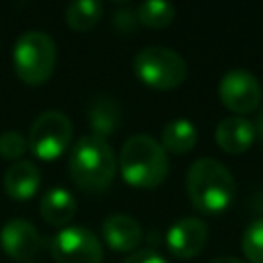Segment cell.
<instances>
[{
    "instance_id": "1",
    "label": "cell",
    "mask_w": 263,
    "mask_h": 263,
    "mask_svg": "<svg viewBox=\"0 0 263 263\" xmlns=\"http://www.w3.org/2000/svg\"><path fill=\"white\" fill-rule=\"evenodd\" d=\"M185 187L193 208L208 216L226 212L236 195V181L232 173L212 156L193 160L187 171Z\"/></svg>"
},
{
    "instance_id": "2",
    "label": "cell",
    "mask_w": 263,
    "mask_h": 263,
    "mask_svg": "<svg viewBox=\"0 0 263 263\" xmlns=\"http://www.w3.org/2000/svg\"><path fill=\"white\" fill-rule=\"evenodd\" d=\"M119 173L123 181L138 189H154L168 175V156L152 136H129L119 152Z\"/></svg>"
},
{
    "instance_id": "3",
    "label": "cell",
    "mask_w": 263,
    "mask_h": 263,
    "mask_svg": "<svg viewBox=\"0 0 263 263\" xmlns=\"http://www.w3.org/2000/svg\"><path fill=\"white\" fill-rule=\"evenodd\" d=\"M117 160L107 140L92 134L82 136L70 152V175L84 191H105L115 177Z\"/></svg>"
},
{
    "instance_id": "4",
    "label": "cell",
    "mask_w": 263,
    "mask_h": 263,
    "mask_svg": "<svg viewBox=\"0 0 263 263\" xmlns=\"http://www.w3.org/2000/svg\"><path fill=\"white\" fill-rule=\"evenodd\" d=\"M16 76L25 84H43L55 68V43L43 31H25L12 49Z\"/></svg>"
},
{
    "instance_id": "5",
    "label": "cell",
    "mask_w": 263,
    "mask_h": 263,
    "mask_svg": "<svg viewBox=\"0 0 263 263\" xmlns=\"http://www.w3.org/2000/svg\"><path fill=\"white\" fill-rule=\"evenodd\" d=\"M136 76L152 88L171 90L183 84L187 78V64L181 53L164 45H148L134 58Z\"/></svg>"
},
{
    "instance_id": "6",
    "label": "cell",
    "mask_w": 263,
    "mask_h": 263,
    "mask_svg": "<svg viewBox=\"0 0 263 263\" xmlns=\"http://www.w3.org/2000/svg\"><path fill=\"white\" fill-rule=\"evenodd\" d=\"M72 142V123L64 111H43L31 125L29 150L41 160H53L66 152Z\"/></svg>"
},
{
    "instance_id": "7",
    "label": "cell",
    "mask_w": 263,
    "mask_h": 263,
    "mask_svg": "<svg viewBox=\"0 0 263 263\" xmlns=\"http://www.w3.org/2000/svg\"><path fill=\"white\" fill-rule=\"evenodd\" d=\"M51 255L58 263H101L103 245L84 226H64L51 240Z\"/></svg>"
},
{
    "instance_id": "8",
    "label": "cell",
    "mask_w": 263,
    "mask_h": 263,
    "mask_svg": "<svg viewBox=\"0 0 263 263\" xmlns=\"http://www.w3.org/2000/svg\"><path fill=\"white\" fill-rule=\"evenodd\" d=\"M218 97L226 109H230L236 115L253 113L263 97L261 84L255 74L247 70H230L220 78L218 84Z\"/></svg>"
},
{
    "instance_id": "9",
    "label": "cell",
    "mask_w": 263,
    "mask_h": 263,
    "mask_svg": "<svg viewBox=\"0 0 263 263\" xmlns=\"http://www.w3.org/2000/svg\"><path fill=\"white\" fill-rule=\"evenodd\" d=\"M208 242V226L201 218L189 216L177 220L166 232V247L179 259H189L201 253Z\"/></svg>"
},
{
    "instance_id": "10",
    "label": "cell",
    "mask_w": 263,
    "mask_h": 263,
    "mask_svg": "<svg viewBox=\"0 0 263 263\" xmlns=\"http://www.w3.org/2000/svg\"><path fill=\"white\" fill-rule=\"evenodd\" d=\"M0 245L2 251L14 261H29L41 245L37 228L23 218L8 220L0 230Z\"/></svg>"
},
{
    "instance_id": "11",
    "label": "cell",
    "mask_w": 263,
    "mask_h": 263,
    "mask_svg": "<svg viewBox=\"0 0 263 263\" xmlns=\"http://www.w3.org/2000/svg\"><path fill=\"white\" fill-rule=\"evenodd\" d=\"M105 242L119 253H132L142 242V226L127 214H111L103 222Z\"/></svg>"
},
{
    "instance_id": "12",
    "label": "cell",
    "mask_w": 263,
    "mask_h": 263,
    "mask_svg": "<svg viewBox=\"0 0 263 263\" xmlns=\"http://www.w3.org/2000/svg\"><path fill=\"white\" fill-rule=\"evenodd\" d=\"M255 134H257L255 125L247 117L230 115V117H224L216 125L214 136H216V144L220 146V150H224L228 154H240L251 148Z\"/></svg>"
},
{
    "instance_id": "13",
    "label": "cell",
    "mask_w": 263,
    "mask_h": 263,
    "mask_svg": "<svg viewBox=\"0 0 263 263\" xmlns=\"http://www.w3.org/2000/svg\"><path fill=\"white\" fill-rule=\"evenodd\" d=\"M41 185V171L31 160H16L4 173V191L16 199L27 201L31 199Z\"/></svg>"
},
{
    "instance_id": "14",
    "label": "cell",
    "mask_w": 263,
    "mask_h": 263,
    "mask_svg": "<svg viewBox=\"0 0 263 263\" xmlns=\"http://www.w3.org/2000/svg\"><path fill=\"white\" fill-rule=\"evenodd\" d=\"M39 212H41V216L47 224L64 226L76 214V199L68 189L53 187V189L43 193V197L39 201Z\"/></svg>"
},
{
    "instance_id": "15",
    "label": "cell",
    "mask_w": 263,
    "mask_h": 263,
    "mask_svg": "<svg viewBox=\"0 0 263 263\" xmlns=\"http://www.w3.org/2000/svg\"><path fill=\"white\" fill-rule=\"evenodd\" d=\"M119 123V105L111 97H97L88 109V125L92 127V136L107 140L117 129Z\"/></svg>"
},
{
    "instance_id": "16",
    "label": "cell",
    "mask_w": 263,
    "mask_h": 263,
    "mask_svg": "<svg viewBox=\"0 0 263 263\" xmlns=\"http://www.w3.org/2000/svg\"><path fill=\"white\" fill-rule=\"evenodd\" d=\"M195 142H197V127L189 119L168 121L160 136V146L164 148V152H173V154H185L193 150Z\"/></svg>"
},
{
    "instance_id": "17",
    "label": "cell",
    "mask_w": 263,
    "mask_h": 263,
    "mask_svg": "<svg viewBox=\"0 0 263 263\" xmlns=\"http://www.w3.org/2000/svg\"><path fill=\"white\" fill-rule=\"evenodd\" d=\"M103 16V4L99 0H78L70 2L66 8V21L74 31H90Z\"/></svg>"
},
{
    "instance_id": "18",
    "label": "cell",
    "mask_w": 263,
    "mask_h": 263,
    "mask_svg": "<svg viewBox=\"0 0 263 263\" xmlns=\"http://www.w3.org/2000/svg\"><path fill=\"white\" fill-rule=\"evenodd\" d=\"M136 18H138V23H142L150 29H162L173 23L175 6L171 2H162V0H148L136 8Z\"/></svg>"
},
{
    "instance_id": "19",
    "label": "cell",
    "mask_w": 263,
    "mask_h": 263,
    "mask_svg": "<svg viewBox=\"0 0 263 263\" xmlns=\"http://www.w3.org/2000/svg\"><path fill=\"white\" fill-rule=\"evenodd\" d=\"M242 253L249 263H263V218L253 220L242 232Z\"/></svg>"
},
{
    "instance_id": "20",
    "label": "cell",
    "mask_w": 263,
    "mask_h": 263,
    "mask_svg": "<svg viewBox=\"0 0 263 263\" xmlns=\"http://www.w3.org/2000/svg\"><path fill=\"white\" fill-rule=\"evenodd\" d=\"M27 150H29V140L21 132L8 129L0 134V156L4 160H18Z\"/></svg>"
},
{
    "instance_id": "21",
    "label": "cell",
    "mask_w": 263,
    "mask_h": 263,
    "mask_svg": "<svg viewBox=\"0 0 263 263\" xmlns=\"http://www.w3.org/2000/svg\"><path fill=\"white\" fill-rule=\"evenodd\" d=\"M113 27L119 33H132L138 27V18H136V10L132 8H121L113 14Z\"/></svg>"
},
{
    "instance_id": "22",
    "label": "cell",
    "mask_w": 263,
    "mask_h": 263,
    "mask_svg": "<svg viewBox=\"0 0 263 263\" xmlns=\"http://www.w3.org/2000/svg\"><path fill=\"white\" fill-rule=\"evenodd\" d=\"M123 263H168L160 253L150 251V249H142V251H134Z\"/></svg>"
},
{
    "instance_id": "23",
    "label": "cell",
    "mask_w": 263,
    "mask_h": 263,
    "mask_svg": "<svg viewBox=\"0 0 263 263\" xmlns=\"http://www.w3.org/2000/svg\"><path fill=\"white\" fill-rule=\"evenodd\" d=\"M210 263H245V261L242 259H236V257H218V259H214Z\"/></svg>"
},
{
    "instance_id": "24",
    "label": "cell",
    "mask_w": 263,
    "mask_h": 263,
    "mask_svg": "<svg viewBox=\"0 0 263 263\" xmlns=\"http://www.w3.org/2000/svg\"><path fill=\"white\" fill-rule=\"evenodd\" d=\"M255 132L259 134V138H261V142H263V111H261V115H259V119H257V127H255Z\"/></svg>"
}]
</instances>
